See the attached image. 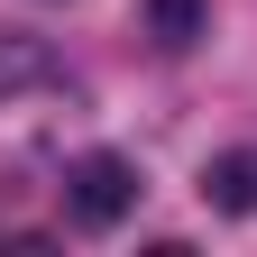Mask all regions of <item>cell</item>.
Returning a JSON list of instances; mask_svg holds the SVG:
<instances>
[{
	"mask_svg": "<svg viewBox=\"0 0 257 257\" xmlns=\"http://www.w3.org/2000/svg\"><path fill=\"white\" fill-rule=\"evenodd\" d=\"M138 211V166L128 156H83L74 175H64V220H83V230H110V220Z\"/></svg>",
	"mask_w": 257,
	"mask_h": 257,
	"instance_id": "1",
	"label": "cell"
},
{
	"mask_svg": "<svg viewBox=\"0 0 257 257\" xmlns=\"http://www.w3.org/2000/svg\"><path fill=\"white\" fill-rule=\"evenodd\" d=\"M37 83H55V46L28 37V28H0V101L10 92H37Z\"/></svg>",
	"mask_w": 257,
	"mask_h": 257,
	"instance_id": "2",
	"label": "cell"
},
{
	"mask_svg": "<svg viewBox=\"0 0 257 257\" xmlns=\"http://www.w3.org/2000/svg\"><path fill=\"white\" fill-rule=\"evenodd\" d=\"M202 202L211 211H257V147H230L202 166Z\"/></svg>",
	"mask_w": 257,
	"mask_h": 257,
	"instance_id": "3",
	"label": "cell"
},
{
	"mask_svg": "<svg viewBox=\"0 0 257 257\" xmlns=\"http://www.w3.org/2000/svg\"><path fill=\"white\" fill-rule=\"evenodd\" d=\"M211 28V0H147V37L156 46H193Z\"/></svg>",
	"mask_w": 257,
	"mask_h": 257,
	"instance_id": "4",
	"label": "cell"
}]
</instances>
